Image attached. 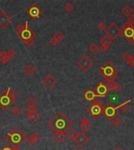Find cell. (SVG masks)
I'll use <instances>...</instances> for the list:
<instances>
[{"label":"cell","instance_id":"obj_1","mask_svg":"<svg viewBox=\"0 0 134 150\" xmlns=\"http://www.w3.org/2000/svg\"><path fill=\"white\" fill-rule=\"evenodd\" d=\"M48 125L55 132L60 131L65 133L72 128L74 124L65 114H64L62 112H59L48 122Z\"/></svg>","mask_w":134,"mask_h":150},{"label":"cell","instance_id":"obj_43","mask_svg":"<svg viewBox=\"0 0 134 150\" xmlns=\"http://www.w3.org/2000/svg\"><path fill=\"white\" fill-rule=\"evenodd\" d=\"M1 150H13V148L11 147L10 145H6V146L2 148V149Z\"/></svg>","mask_w":134,"mask_h":150},{"label":"cell","instance_id":"obj_4","mask_svg":"<svg viewBox=\"0 0 134 150\" xmlns=\"http://www.w3.org/2000/svg\"><path fill=\"white\" fill-rule=\"evenodd\" d=\"M18 37L21 38L22 41H24V43L27 45V46H32L35 44V36H36V32L32 30L29 29L28 27V22H25V25L23 31H21L19 35H17Z\"/></svg>","mask_w":134,"mask_h":150},{"label":"cell","instance_id":"obj_11","mask_svg":"<svg viewBox=\"0 0 134 150\" xmlns=\"http://www.w3.org/2000/svg\"><path fill=\"white\" fill-rule=\"evenodd\" d=\"M121 35H122L124 38L129 41L132 38H134V26L129 24L127 23H125L124 24V26L122 27V29H121Z\"/></svg>","mask_w":134,"mask_h":150},{"label":"cell","instance_id":"obj_48","mask_svg":"<svg viewBox=\"0 0 134 150\" xmlns=\"http://www.w3.org/2000/svg\"><path fill=\"white\" fill-rule=\"evenodd\" d=\"M2 53H3V52H1V51H0V58H1V56H2Z\"/></svg>","mask_w":134,"mask_h":150},{"label":"cell","instance_id":"obj_38","mask_svg":"<svg viewBox=\"0 0 134 150\" xmlns=\"http://www.w3.org/2000/svg\"><path fill=\"white\" fill-rule=\"evenodd\" d=\"M7 53H8V55L10 56V58H13V57H14V56L17 55V51H16L15 49L11 48V49L7 52Z\"/></svg>","mask_w":134,"mask_h":150},{"label":"cell","instance_id":"obj_20","mask_svg":"<svg viewBox=\"0 0 134 150\" xmlns=\"http://www.w3.org/2000/svg\"><path fill=\"white\" fill-rule=\"evenodd\" d=\"M38 104V101L35 97H29L26 101V105L28 106V109H35Z\"/></svg>","mask_w":134,"mask_h":150},{"label":"cell","instance_id":"obj_27","mask_svg":"<svg viewBox=\"0 0 134 150\" xmlns=\"http://www.w3.org/2000/svg\"><path fill=\"white\" fill-rule=\"evenodd\" d=\"M122 59L125 63H127L129 65H131L132 60H133V56L129 52H125L123 55H122Z\"/></svg>","mask_w":134,"mask_h":150},{"label":"cell","instance_id":"obj_33","mask_svg":"<svg viewBox=\"0 0 134 150\" xmlns=\"http://www.w3.org/2000/svg\"><path fill=\"white\" fill-rule=\"evenodd\" d=\"M9 97L11 98V99H12L13 101H14L15 103H16L17 99L18 97V93L15 91V90H10V91H9Z\"/></svg>","mask_w":134,"mask_h":150},{"label":"cell","instance_id":"obj_49","mask_svg":"<svg viewBox=\"0 0 134 150\" xmlns=\"http://www.w3.org/2000/svg\"><path fill=\"white\" fill-rule=\"evenodd\" d=\"M72 150H78V149H72Z\"/></svg>","mask_w":134,"mask_h":150},{"label":"cell","instance_id":"obj_3","mask_svg":"<svg viewBox=\"0 0 134 150\" xmlns=\"http://www.w3.org/2000/svg\"><path fill=\"white\" fill-rule=\"evenodd\" d=\"M99 74L107 81V84L115 82L118 78L119 70L110 61H107L99 69Z\"/></svg>","mask_w":134,"mask_h":150},{"label":"cell","instance_id":"obj_2","mask_svg":"<svg viewBox=\"0 0 134 150\" xmlns=\"http://www.w3.org/2000/svg\"><path fill=\"white\" fill-rule=\"evenodd\" d=\"M27 137L18 127H15L10 131L6 134L5 140L12 148L20 147L26 141Z\"/></svg>","mask_w":134,"mask_h":150},{"label":"cell","instance_id":"obj_40","mask_svg":"<svg viewBox=\"0 0 134 150\" xmlns=\"http://www.w3.org/2000/svg\"><path fill=\"white\" fill-rule=\"evenodd\" d=\"M109 50V47L108 46H105V45H100V51H101L102 53H107V51Z\"/></svg>","mask_w":134,"mask_h":150},{"label":"cell","instance_id":"obj_29","mask_svg":"<svg viewBox=\"0 0 134 150\" xmlns=\"http://www.w3.org/2000/svg\"><path fill=\"white\" fill-rule=\"evenodd\" d=\"M28 137L32 139V141L35 142V144H36V143L40 140V138H41V136H40V135H39L38 132H33L32 134L30 135Z\"/></svg>","mask_w":134,"mask_h":150},{"label":"cell","instance_id":"obj_41","mask_svg":"<svg viewBox=\"0 0 134 150\" xmlns=\"http://www.w3.org/2000/svg\"><path fill=\"white\" fill-rule=\"evenodd\" d=\"M126 23L129 24H131V25H133L134 24V15H132V16H130V17L128 18V20H127V22H126Z\"/></svg>","mask_w":134,"mask_h":150},{"label":"cell","instance_id":"obj_8","mask_svg":"<svg viewBox=\"0 0 134 150\" xmlns=\"http://www.w3.org/2000/svg\"><path fill=\"white\" fill-rule=\"evenodd\" d=\"M121 31H122L119 28V27L116 25V24L114 22H112L109 26L107 27V29L104 31V32L106 33V35L111 38L113 41L121 35Z\"/></svg>","mask_w":134,"mask_h":150},{"label":"cell","instance_id":"obj_35","mask_svg":"<svg viewBox=\"0 0 134 150\" xmlns=\"http://www.w3.org/2000/svg\"><path fill=\"white\" fill-rule=\"evenodd\" d=\"M96 27H97V29L100 30V31H105L107 27V26L106 25V24L104 23V21L99 22L98 24H97V25H96Z\"/></svg>","mask_w":134,"mask_h":150},{"label":"cell","instance_id":"obj_22","mask_svg":"<svg viewBox=\"0 0 134 150\" xmlns=\"http://www.w3.org/2000/svg\"><path fill=\"white\" fill-rule=\"evenodd\" d=\"M108 85V87L110 88V91H114L115 92H119L122 90V85L118 82H113V83H110V84H107Z\"/></svg>","mask_w":134,"mask_h":150},{"label":"cell","instance_id":"obj_7","mask_svg":"<svg viewBox=\"0 0 134 150\" xmlns=\"http://www.w3.org/2000/svg\"><path fill=\"white\" fill-rule=\"evenodd\" d=\"M119 113V109L118 106H116L112 103H108L104 106L102 114L107 118L109 121H112L114 118L117 117V115Z\"/></svg>","mask_w":134,"mask_h":150},{"label":"cell","instance_id":"obj_12","mask_svg":"<svg viewBox=\"0 0 134 150\" xmlns=\"http://www.w3.org/2000/svg\"><path fill=\"white\" fill-rule=\"evenodd\" d=\"M12 21L13 17L11 16H9L6 11L3 10L0 12V27L1 28H6V27L9 26Z\"/></svg>","mask_w":134,"mask_h":150},{"label":"cell","instance_id":"obj_13","mask_svg":"<svg viewBox=\"0 0 134 150\" xmlns=\"http://www.w3.org/2000/svg\"><path fill=\"white\" fill-rule=\"evenodd\" d=\"M27 13L32 20H36L40 17V16L42 14V10L37 5L34 4L27 9Z\"/></svg>","mask_w":134,"mask_h":150},{"label":"cell","instance_id":"obj_37","mask_svg":"<svg viewBox=\"0 0 134 150\" xmlns=\"http://www.w3.org/2000/svg\"><path fill=\"white\" fill-rule=\"evenodd\" d=\"M24 25H23L22 24H18L17 26H16V31H17V35H19L20 33L23 31V29H24Z\"/></svg>","mask_w":134,"mask_h":150},{"label":"cell","instance_id":"obj_45","mask_svg":"<svg viewBox=\"0 0 134 150\" xmlns=\"http://www.w3.org/2000/svg\"><path fill=\"white\" fill-rule=\"evenodd\" d=\"M130 66H131L134 69V56H133V60H132V63H131V65H130Z\"/></svg>","mask_w":134,"mask_h":150},{"label":"cell","instance_id":"obj_25","mask_svg":"<svg viewBox=\"0 0 134 150\" xmlns=\"http://www.w3.org/2000/svg\"><path fill=\"white\" fill-rule=\"evenodd\" d=\"M78 135V133L75 130H73V129H70L67 132V136H68V138L72 141H75V139L77 138Z\"/></svg>","mask_w":134,"mask_h":150},{"label":"cell","instance_id":"obj_44","mask_svg":"<svg viewBox=\"0 0 134 150\" xmlns=\"http://www.w3.org/2000/svg\"><path fill=\"white\" fill-rule=\"evenodd\" d=\"M128 41L134 47V38H132V39H130V40H129Z\"/></svg>","mask_w":134,"mask_h":150},{"label":"cell","instance_id":"obj_39","mask_svg":"<svg viewBox=\"0 0 134 150\" xmlns=\"http://www.w3.org/2000/svg\"><path fill=\"white\" fill-rule=\"evenodd\" d=\"M60 41H58V40H57L56 38H54V37H53V38H51V39L50 40V45H52V46H56L57 44H59Z\"/></svg>","mask_w":134,"mask_h":150},{"label":"cell","instance_id":"obj_16","mask_svg":"<svg viewBox=\"0 0 134 150\" xmlns=\"http://www.w3.org/2000/svg\"><path fill=\"white\" fill-rule=\"evenodd\" d=\"M88 141H89V138L85 135V133L80 132L78 133V135L77 138L75 139L74 142H75L79 147H83L84 145L86 144Z\"/></svg>","mask_w":134,"mask_h":150},{"label":"cell","instance_id":"obj_28","mask_svg":"<svg viewBox=\"0 0 134 150\" xmlns=\"http://www.w3.org/2000/svg\"><path fill=\"white\" fill-rule=\"evenodd\" d=\"M89 53H91V54H92V55H96V54L100 51V47H99L96 44L93 43L91 46H89Z\"/></svg>","mask_w":134,"mask_h":150},{"label":"cell","instance_id":"obj_34","mask_svg":"<svg viewBox=\"0 0 134 150\" xmlns=\"http://www.w3.org/2000/svg\"><path fill=\"white\" fill-rule=\"evenodd\" d=\"M90 124H89V122L88 123H81L80 124V127L81 129L83 131H89L90 129Z\"/></svg>","mask_w":134,"mask_h":150},{"label":"cell","instance_id":"obj_6","mask_svg":"<svg viewBox=\"0 0 134 150\" xmlns=\"http://www.w3.org/2000/svg\"><path fill=\"white\" fill-rule=\"evenodd\" d=\"M104 109V104L101 100L96 99L93 103L88 107L87 111L92 117L97 119L101 116Z\"/></svg>","mask_w":134,"mask_h":150},{"label":"cell","instance_id":"obj_9","mask_svg":"<svg viewBox=\"0 0 134 150\" xmlns=\"http://www.w3.org/2000/svg\"><path fill=\"white\" fill-rule=\"evenodd\" d=\"M109 91H110V88L108 87L107 83L104 82L103 81H101L99 83L98 85L96 86L94 92H95L96 96L104 98L109 93Z\"/></svg>","mask_w":134,"mask_h":150},{"label":"cell","instance_id":"obj_10","mask_svg":"<svg viewBox=\"0 0 134 150\" xmlns=\"http://www.w3.org/2000/svg\"><path fill=\"white\" fill-rule=\"evenodd\" d=\"M94 65V62L88 56H84L77 63V66L83 71H88Z\"/></svg>","mask_w":134,"mask_h":150},{"label":"cell","instance_id":"obj_18","mask_svg":"<svg viewBox=\"0 0 134 150\" xmlns=\"http://www.w3.org/2000/svg\"><path fill=\"white\" fill-rule=\"evenodd\" d=\"M121 12H122V14L125 16V17L129 18L133 13V9L129 5H125L121 9Z\"/></svg>","mask_w":134,"mask_h":150},{"label":"cell","instance_id":"obj_24","mask_svg":"<svg viewBox=\"0 0 134 150\" xmlns=\"http://www.w3.org/2000/svg\"><path fill=\"white\" fill-rule=\"evenodd\" d=\"M129 103H131V99L127 100L126 102L122 103L121 105L118 106V108H119V111H121V112L125 113L127 112L129 109Z\"/></svg>","mask_w":134,"mask_h":150},{"label":"cell","instance_id":"obj_19","mask_svg":"<svg viewBox=\"0 0 134 150\" xmlns=\"http://www.w3.org/2000/svg\"><path fill=\"white\" fill-rule=\"evenodd\" d=\"M100 44L101 45H105V46H110L111 45H112L113 43V40L110 38L107 35H104L101 38V39L99 41Z\"/></svg>","mask_w":134,"mask_h":150},{"label":"cell","instance_id":"obj_32","mask_svg":"<svg viewBox=\"0 0 134 150\" xmlns=\"http://www.w3.org/2000/svg\"><path fill=\"white\" fill-rule=\"evenodd\" d=\"M64 36L65 35H64V34L62 31H57V32L56 33L55 35H54V37L56 38L57 40H58L60 42V41H62L63 39L64 38Z\"/></svg>","mask_w":134,"mask_h":150},{"label":"cell","instance_id":"obj_36","mask_svg":"<svg viewBox=\"0 0 134 150\" xmlns=\"http://www.w3.org/2000/svg\"><path fill=\"white\" fill-rule=\"evenodd\" d=\"M111 121H112V124L115 125V127H120L121 124H122V121H121V119L119 117L114 118Z\"/></svg>","mask_w":134,"mask_h":150},{"label":"cell","instance_id":"obj_46","mask_svg":"<svg viewBox=\"0 0 134 150\" xmlns=\"http://www.w3.org/2000/svg\"><path fill=\"white\" fill-rule=\"evenodd\" d=\"M115 150H125V149H123L122 147H120V146H119V147L115 148Z\"/></svg>","mask_w":134,"mask_h":150},{"label":"cell","instance_id":"obj_15","mask_svg":"<svg viewBox=\"0 0 134 150\" xmlns=\"http://www.w3.org/2000/svg\"><path fill=\"white\" fill-rule=\"evenodd\" d=\"M57 79L54 77L52 74H48L47 76L45 78H43L42 80V83L46 88H53L54 87V85H56L57 83Z\"/></svg>","mask_w":134,"mask_h":150},{"label":"cell","instance_id":"obj_21","mask_svg":"<svg viewBox=\"0 0 134 150\" xmlns=\"http://www.w3.org/2000/svg\"><path fill=\"white\" fill-rule=\"evenodd\" d=\"M96 97L95 92L92 90H88L84 93V98L88 101V102H92L94 100V99Z\"/></svg>","mask_w":134,"mask_h":150},{"label":"cell","instance_id":"obj_14","mask_svg":"<svg viewBox=\"0 0 134 150\" xmlns=\"http://www.w3.org/2000/svg\"><path fill=\"white\" fill-rule=\"evenodd\" d=\"M26 117L31 123H36V121H38L40 117V115H39V112H38V109H28L26 110Z\"/></svg>","mask_w":134,"mask_h":150},{"label":"cell","instance_id":"obj_47","mask_svg":"<svg viewBox=\"0 0 134 150\" xmlns=\"http://www.w3.org/2000/svg\"><path fill=\"white\" fill-rule=\"evenodd\" d=\"M13 150H19V149L17 147H14V148H13Z\"/></svg>","mask_w":134,"mask_h":150},{"label":"cell","instance_id":"obj_42","mask_svg":"<svg viewBox=\"0 0 134 150\" xmlns=\"http://www.w3.org/2000/svg\"><path fill=\"white\" fill-rule=\"evenodd\" d=\"M89 122V119L87 117H83L81 119V123H88Z\"/></svg>","mask_w":134,"mask_h":150},{"label":"cell","instance_id":"obj_5","mask_svg":"<svg viewBox=\"0 0 134 150\" xmlns=\"http://www.w3.org/2000/svg\"><path fill=\"white\" fill-rule=\"evenodd\" d=\"M10 90V87H9L6 90H4L0 93V108L3 110H8L15 103L14 101H13L9 97Z\"/></svg>","mask_w":134,"mask_h":150},{"label":"cell","instance_id":"obj_26","mask_svg":"<svg viewBox=\"0 0 134 150\" xmlns=\"http://www.w3.org/2000/svg\"><path fill=\"white\" fill-rule=\"evenodd\" d=\"M10 56L8 55V53L7 52H3L2 53V56H1V58H0V61L3 63V64H6V63H8L9 62V60H10Z\"/></svg>","mask_w":134,"mask_h":150},{"label":"cell","instance_id":"obj_23","mask_svg":"<svg viewBox=\"0 0 134 150\" xmlns=\"http://www.w3.org/2000/svg\"><path fill=\"white\" fill-rule=\"evenodd\" d=\"M24 72L27 74V76H32L33 74L36 73V68H35V67H34L33 65L28 64L24 68Z\"/></svg>","mask_w":134,"mask_h":150},{"label":"cell","instance_id":"obj_17","mask_svg":"<svg viewBox=\"0 0 134 150\" xmlns=\"http://www.w3.org/2000/svg\"><path fill=\"white\" fill-rule=\"evenodd\" d=\"M66 133L64 132H60V131H57V132H54L53 135V138L56 141L61 143L63 141L65 140L66 138Z\"/></svg>","mask_w":134,"mask_h":150},{"label":"cell","instance_id":"obj_30","mask_svg":"<svg viewBox=\"0 0 134 150\" xmlns=\"http://www.w3.org/2000/svg\"><path fill=\"white\" fill-rule=\"evenodd\" d=\"M74 9V6L71 3H66L64 6V11H66L67 13H71L72 12Z\"/></svg>","mask_w":134,"mask_h":150},{"label":"cell","instance_id":"obj_31","mask_svg":"<svg viewBox=\"0 0 134 150\" xmlns=\"http://www.w3.org/2000/svg\"><path fill=\"white\" fill-rule=\"evenodd\" d=\"M21 113H22V110H21V109L19 107V106H15L14 108L12 109V113L16 117H20L21 114Z\"/></svg>","mask_w":134,"mask_h":150}]
</instances>
